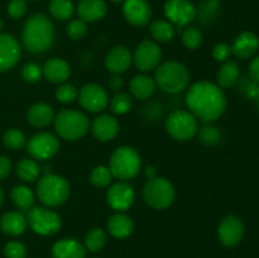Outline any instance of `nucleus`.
I'll return each mask as SVG.
<instances>
[{"mask_svg":"<svg viewBox=\"0 0 259 258\" xmlns=\"http://www.w3.org/2000/svg\"><path fill=\"white\" fill-rule=\"evenodd\" d=\"M257 108H258V111H259V99H258V100H257Z\"/></svg>","mask_w":259,"mask_h":258,"instance_id":"6e6d98bb","label":"nucleus"},{"mask_svg":"<svg viewBox=\"0 0 259 258\" xmlns=\"http://www.w3.org/2000/svg\"><path fill=\"white\" fill-rule=\"evenodd\" d=\"M123 14L129 24L143 27L151 20L152 8L148 0H124Z\"/></svg>","mask_w":259,"mask_h":258,"instance_id":"dca6fc26","label":"nucleus"},{"mask_svg":"<svg viewBox=\"0 0 259 258\" xmlns=\"http://www.w3.org/2000/svg\"><path fill=\"white\" fill-rule=\"evenodd\" d=\"M28 227L27 217L18 211H9L5 212L0 219V229L3 233L12 237H18L23 234Z\"/></svg>","mask_w":259,"mask_h":258,"instance_id":"393cba45","label":"nucleus"},{"mask_svg":"<svg viewBox=\"0 0 259 258\" xmlns=\"http://www.w3.org/2000/svg\"><path fill=\"white\" fill-rule=\"evenodd\" d=\"M2 29H3V20L2 18H0V33H2Z\"/></svg>","mask_w":259,"mask_h":258,"instance_id":"864d4df0","label":"nucleus"},{"mask_svg":"<svg viewBox=\"0 0 259 258\" xmlns=\"http://www.w3.org/2000/svg\"><path fill=\"white\" fill-rule=\"evenodd\" d=\"M156 85L168 94H180L190 85V72L186 66L177 61H167L156 68Z\"/></svg>","mask_w":259,"mask_h":258,"instance_id":"7ed1b4c3","label":"nucleus"},{"mask_svg":"<svg viewBox=\"0 0 259 258\" xmlns=\"http://www.w3.org/2000/svg\"><path fill=\"white\" fill-rule=\"evenodd\" d=\"M48 9L55 19L68 20L75 13V5L72 0H51Z\"/></svg>","mask_w":259,"mask_h":258,"instance_id":"2f4dec72","label":"nucleus"},{"mask_svg":"<svg viewBox=\"0 0 259 258\" xmlns=\"http://www.w3.org/2000/svg\"><path fill=\"white\" fill-rule=\"evenodd\" d=\"M196 136L199 137V141L207 147L215 146L222 139V133H220L219 128L211 123H205L204 126L199 128Z\"/></svg>","mask_w":259,"mask_h":258,"instance_id":"72a5a7b5","label":"nucleus"},{"mask_svg":"<svg viewBox=\"0 0 259 258\" xmlns=\"http://www.w3.org/2000/svg\"><path fill=\"white\" fill-rule=\"evenodd\" d=\"M113 175L109 167L96 166L90 174V181L96 187H106L111 184Z\"/></svg>","mask_w":259,"mask_h":258,"instance_id":"58836bf2","label":"nucleus"},{"mask_svg":"<svg viewBox=\"0 0 259 258\" xmlns=\"http://www.w3.org/2000/svg\"><path fill=\"white\" fill-rule=\"evenodd\" d=\"M108 12V7L104 0H80L77 4V14L85 23L98 22L103 19Z\"/></svg>","mask_w":259,"mask_h":258,"instance_id":"4be33fe9","label":"nucleus"},{"mask_svg":"<svg viewBox=\"0 0 259 258\" xmlns=\"http://www.w3.org/2000/svg\"><path fill=\"white\" fill-rule=\"evenodd\" d=\"M144 174H146L147 179L151 180V179H154V177H157V169L154 166H147L146 168H144Z\"/></svg>","mask_w":259,"mask_h":258,"instance_id":"3c124183","label":"nucleus"},{"mask_svg":"<svg viewBox=\"0 0 259 258\" xmlns=\"http://www.w3.org/2000/svg\"><path fill=\"white\" fill-rule=\"evenodd\" d=\"M106 244V233L101 228H94L85 238V248L90 252H99Z\"/></svg>","mask_w":259,"mask_h":258,"instance_id":"f704fd0d","label":"nucleus"},{"mask_svg":"<svg viewBox=\"0 0 259 258\" xmlns=\"http://www.w3.org/2000/svg\"><path fill=\"white\" fill-rule=\"evenodd\" d=\"M149 30H151L152 37L157 42L161 43L171 42L175 38V34H176V28H175V25L171 24L168 20L163 19L154 20L151 24V27H149Z\"/></svg>","mask_w":259,"mask_h":258,"instance_id":"c756f323","label":"nucleus"},{"mask_svg":"<svg viewBox=\"0 0 259 258\" xmlns=\"http://www.w3.org/2000/svg\"><path fill=\"white\" fill-rule=\"evenodd\" d=\"M108 230L114 238H123L129 237L134 230V223L131 217H128L124 212H115L111 215L108 220Z\"/></svg>","mask_w":259,"mask_h":258,"instance_id":"a878e982","label":"nucleus"},{"mask_svg":"<svg viewBox=\"0 0 259 258\" xmlns=\"http://www.w3.org/2000/svg\"><path fill=\"white\" fill-rule=\"evenodd\" d=\"M109 168L113 177L120 181H128L138 176L142 168L141 156L133 147H119L111 154Z\"/></svg>","mask_w":259,"mask_h":258,"instance_id":"423d86ee","label":"nucleus"},{"mask_svg":"<svg viewBox=\"0 0 259 258\" xmlns=\"http://www.w3.org/2000/svg\"><path fill=\"white\" fill-rule=\"evenodd\" d=\"M239 89L249 100H258L259 99V82L252 80L250 77L243 78L239 83Z\"/></svg>","mask_w":259,"mask_h":258,"instance_id":"37998d69","label":"nucleus"},{"mask_svg":"<svg viewBox=\"0 0 259 258\" xmlns=\"http://www.w3.org/2000/svg\"><path fill=\"white\" fill-rule=\"evenodd\" d=\"M55 25L42 13L30 15L24 23L22 32L23 46L32 53H45L55 45Z\"/></svg>","mask_w":259,"mask_h":258,"instance_id":"f03ea898","label":"nucleus"},{"mask_svg":"<svg viewBox=\"0 0 259 258\" xmlns=\"http://www.w3.org/2000/svg\"><path fill=\"white\" fill-rule=\"evenodd\" d=\"M10 197H12L13 202L17 207L20 210H29L34 206L35 196L32 189L24 185H18V186L13 187L12 192H10Z\"/></svg>","mask_w":259,"mask_h":258,"instance_id":"c85d7f7f","label":"nucleus"},{"mask_svg":"<svg viewBox=\"0 0 259 258\" xmlns=\"http://www.w3.org/2000/svg\"><path fill=\"white\" fill-rule=\"evenodd\" d=\"M111 2H114V3H120V2H124V0H111Z\"/></svg>","mask_w":259,"mask_h":258,"instance_id":"5fc2aeb1","label":"nucleus"},{"mask_svg":"<svg viewBox=\"0 0 259 258\" xmlns=\"http://www.w3.org/2000/svg\"><path fill=\"white\" fill-rule=\"evenodd\" d=\"M71 187L65 177L55 174H46L38 180L37 196L47 207H57L70 197Z\"/></svg>","mask_w":259,"mask_h":258,"instance_id":"20e7f679","label":"nucleus"},{"mask_svg":"<svg viewBox=\"0 0 259 258\" xmlns=\"http://www.w3.org/2000/svg\"><path fill=\"white\" fill-rule=\"evenodd\" d=\"M156 81L148 75H137L132 78L129 83V90H131L132 96L141 100L149 99L156 91Z\"/></svg>","mask_w":259,"mask_h":258,"instance_id":"bb28decb","label":"nucleus"},{"mask_svg":"<svg viewBox=\"0 0 259 258\" xmlns=\"http://www.w3.org/2000/svg\"><path fill=\"white\" fill-rule=\"evenodd\" d=\"M12 171V162L8 157L0 156V181L9 176Z\"/></svg>","mask_w":259,"mask_h":258,"instance_id":"de8ad7c7","label":"nucleus"},{"mask_svg":"<svg viewBox=\"0 0 259 258\" xmlns=\"http://www.w3.org/2000/svg\"><path fill=\"white\" fill-rule=\"evenodd\" d=\"M249 77L259 82V56L254 58L249 65Z\"/></svg>","mask_w":259,"mask_h":258,"instance_id":"09e8293b","label":"nucleus"},{"mask_svg":"<svg viewBox=\"0 0 259 258\" xmlns=\"http://www.w3.org/2000/svg\"><path fill=\"white\" fill-rule=\"evenodd\" d=\"M25 12H27V0H12L8 5V14L13 19L24 17Z\"/></svg>","mask_w":259,"mask_h":258,"instance_id":"a18cd8bd","label":"nucleus"},{"mask_svg":"<svg viewBox=\"0 0 259 258\" xmlns=\"http://www.w3.org/2000/svg\"><path fill=\"white\" fill-rule=\"evenodd\" d=\"M133 61V55L125 46H115L105 56V67L113 75L124 73Z\"/></svg>","mask_w":259,"mask_h":258,"instance_id":"a211bd4d","label":"nucleus"},{"mask_svg":"<svg viewBox=\"0 0 259 258\" xmlns=\"http://www.w3.org/2000/svg\"><path fill=\"white\" fill-rule=\"evenodd\" d=\"M143 199L147 205L153 209L163 210L174 204L176 191L168 180L157 176L146 182L143 187Z\"/></svg>","mask_w":259,"mask_h":258,"instance_id":"0eeeda50","label":"nucleus"},{"mask_svg":"<svg viewBox=\"0 0 259 258\" xmlns=\"http://www.w3.org/2000/svg\"><path fill=\"white\" fill-rule=\"evenodd\" d=\"M27 151L30 156L38 161L52 158L60 149V139L52 133L40 132L35 133L27 141Z\"/></svg>","mask_w":259,"mask_h":258,"instance_id":"9d476101","label":"nucleus"},{"mask_svg":"<svg viewBox=\"0 0 259 258\" xmlns=\"http://www.w3.org/2000/svg\"><path fill=\"white\" fill-rule=\"evenodd\" d=\"M18 177L24 182H33L35 180L39 179L40 175V167L34 159L30 158H23L19 163L17 164Z\"/></svg>","mask_w":259,"mask_h":258,"instance_id":"7c9ffc66","label":"nucleus"},{"mask_svg":"<svg viewBox=\"0 0 259 258\" xmlns=\"http://www.w3.org/2000/svg\"><path fill=\"white\" fill-rule=\"evenodd\" d=\"M55 119V111L51 105L46 103L33 104L27 113V120L35 128H46Z\"/></svg>","mask_w":259,"mask_h":258,"instance_id":"b1692460","label":"nucleus"},{"mask_svg":"<svg viewBox=\"0 0 259 258\" xmlns=\"http://www.w3.org/2000/svg\"><path fill=\"white\" fill-rule=\"evenodd\" d=\"M204 35L196 27H187L182 33V43L187 50H196L202 45Z\"/></svg>","mask_w":259,"mask_h":258,"instance_id":"4c0bfd02","label":"nucleus"},{"mask_svg":"<svg viewBox=\"0 0 259 258\" xmlns=\"http://www.w3.org/2000/svg\"><path fill=\"white\" fill-rule=\"evenodd\" d=\"M219 8L220 3L218 0H206V2H204L200 5L199 9H196V17L199 18L201 24L209 25L217 19Z\"/></svg>","mask_w":259,"mask_h":258,"instance_id":"473e14b6","label":"nucleus"},{"mask_svg":"<svg viewBox=\"0 0 259 258\" xmlns=\"http://www.w3.org/2000/svg\"><path fill=\"white\" fill-rule=\"evenodd\" d=\"M91 132L94 137L101 142L113 141L119 133V123L113 115L103 114L99 115L91 125Z\"/></svg>","mask_w":259,"mask_h":258,"instance_id":"aec40b11","label":"nucleus"},{"mask_svg":"<svg viewBox=\"0 0 259 258\" xmlns=\"http://www.w3.org/2000/svg\"><path fill=\"white\" fill-rule=\"evenodd\" d=\"M133 106V99L129 94L119 93L113 96L110 100V109L113 113L118 114V115H123L126 114Z\"/></svg>","mask_w":259,"mask_h":258,"instance_id":"e433bc0d","label":"nucleus"},{"mask_svg":"<svg viewBox=\"0 0 259 258\" xmlns=\"http://www.w3.org/2000/svg\"><path fill=\"white\" fill-rule=\"evenodd\" d=\"M108 85L113 91H119L124 85L123 78L120 77V75H113L110 78H109Z\"/></svg>","mask_w":259,"mask_h":258,"instance_id":"8fccbe9b","label":"nucleus"},{"mask_svg":"<svg viewBox=\"0 0 259 258\" xmlns=\"http://www.w3.org/2000/svg\"><path fill=\"white\" fill-rule=\"evenodd\" d=\"M3 204H4V191H3V189L0 187V207L3 206Z\"/></svg>","mask_w":259,"mask_h":258,"instance_id":"603ef678","label":"nucleus"},{"mask_svg":"<svg viewBox=\"0 0 259 258\" xmlns=\"http://www.w3.org/2000/svg\"><path fill=\"white\" fill-rule=\"evenodd\" d=\"M78 101L85 110L100 113L109 104V96L105 89L98 83H86L78 91Z\"/></svg>","mask_w":259,"mask_h":258,"instance_id":"f8f14e48","label":"nucleus"},{"mask_svg":"<svg viewBox=\"0 0 259 258\" xmlns=\"http://www.w3.org/2000/svg\"><path fill=\"white\" fill-rule=\"evenodd\" d=\"M161 60V48L156 42H152V40H143L142 43H139L133 56L136 67L143 72H148V71L158 67Z\"/></svg>","mask_w":259,"mask_h":258,"instance_id":"ddd939ff","label":"nucleus"},{"mask_svg":"<svg viewBox=\"0 0 259 258\" xmlns=\"http://www.w3.org/2000/svg\"><path fill=\"white\" fill-rule=\"evenodd\" d=\"M55 129L65 141H77L82 138L90 128V121L86 114L73 109H63L53 119Z\"/></svg>","mask_w":259,"mask_h":258,"instance_id":"39448f33","label":"nucleus"},{"mask_svg":"<svg viewBox=\"0 0 259 258\" xmlns=\"http://www.w3.org/2000/svg\"><path fill=\"white\" fill-rule=\"evenodd\" d=\"M66 33H67V35L72 40H80L88 33V24L83 20H81L80 18L78 19H73L68 23Z\"/></svg>","mask_w":259,"mask_h":258,"instance_id":"a19ab883","label":"nucleus"},{"mask_svg":"<svg viewBox=\"0 0 259 258\" xmlns=\"http://www.w3.org/2000/svg\"><path fill=\"white\" fill-rule=\"evenodd\" d=\"M56 99L62 104H71L78 98V90L72 83L63 82L57 88L55 93Z\"/></svg>","mask_w":259,"mask_h":258,"instance_id":"ea45409f","label":"nucleus"},{"mask_svg":"<svg viewBox=\"0 0 259 258\" xmlns=\"http://www.w3.org/2000/svg\"><path fill=\"white\" fill-rule=\"evenodd\" d=\"M22 48L13 35L0 33V72L14 67L20 60Z\"/></svg>","mask_w":259,"mask_h":258,"instance_id":"f3484780","label":"nucleus"},{"mask_svg":"<svg viewBox=\"0 0 259 258\" xmlns=\"http://www.w3.org/2000/svg\"><path fill=\"white\" fill-rule=\"evenodd\" d=\"M27 137L19 129H8L4 133V137H3V142H4L5 147L9 149H13V151H17V149H22L23 147L27 146Z\"/></svg>","mask_w":259,"mask_h":258,"instance_id":"c9c22d12","label":"nucleus"},{"mask_svg":"<svg viewBox=\"0 0 259 258\" xmlns=\"http://www.w3.org/2000/svg\"><path fill=\"white\" fill-rule=\"evenodd\" d=\"M106 200L114 210L124 211L133 205L134 200H136V192L128 182L119 181L109 187L108 192H106Z\"/></svg>","mask_w":259,"mask_h":258,"instance_id":"2eb2a0df","label":"nucleus"},{"mask_svg":"<svg viewBox=\"0 0 259 258\" xmlns=\"http://www.w3.org/2000/svg\"><path fill=\"white\" fill-rule=\"evenodd\" d=\"M86 248L73 238H65L52 247V258H85Z\"/></svg>","mask_w":259,"mask_h":258,"instance_id":"5701e85b","label":"nucleus"},{"mask_svg":"<svg viewBox=\"0 0 259 258\" xmlns=\"http://www.w3.org/2000/svg\"><path fill=\"white\" fill-rule=\"evenodd\" d=\"M4 254L7 258H25L27 248L20 242H9L5 245Z\"/></svg>","mask_w":259,"mask_h":258,"instance_id":"c03bdc74","label":"nucleus"},{"mask_svg":"<svg viewBox=\"0 0 259 258\" xmlns=\"http://www.w3.org/2000/svg\"><path fill=\"white\" fill-rule=\"evenodd\" d=\"M43 76V70L38 63L29 62L27 65H24L22 70V77L25 82L29 83H35L42 78Z\"/></svg>","mask_w":259,"mask_h":258,"instance_id":"79ce46f5","label":"nucleus"},{"mask_svg":"<svg viewBox=\"0 0 259 258\" xmlns=\"http://www.w3.org/2000/svg\"><path fill=\"white\" fill-rule=\"evenodd\" d=\"M232 55V46H229L228 43H218L212 48V57L219 62H225L229 60Z\"/></svg>","mask_w":259,"mask_h":258,"instance_id":"49530a36","label":"nucleus"},{"mask_svg":"<svg viewBox=\"0 0 259 258\" xmlns=\"http://www.w3.org/2000/svg\"><path fill=\"white\" fill-rule=\"evenodd\" d=\"M259 48V38L255 33L243 32L238 35L232 45V53L239 60L253 57Z\"/></svg>","mask_w":259,"mask_h":258,"instance_id":"6ab92c4d","label":"nucleus"},{"mask_svg":"<svg viewBox=\"0 0 259 258\" xmlns=\"http://www.w3.org/2000/svg\"><path fill=\"white\" fill-rule=\"evenodd\" d=\"M239 66L235 61L228 60L217 73V85L223 89L233 88L239 81Z\"/></svg>","mask_w":259,"mask_h":258,"instance_id":"cd10ccee","label":"nucleus"},{"mask_svg":"<svg viewBox=\"0 0 259 258\" xmlns=\"http://www.w3.org/2000/svg\"><path fill=\"white\" fill-rule=\"evenodd\" d=\"M197 8L190 0H167L164 4V15L175 27H187L196 18Z\"/></svg>","mask_w":259,"mask_h":258,"instance_id":"9b49d317","label":"nucleus"},{"mask_svg":"<svg viewBox=\"0 0 259 258\" xmlns=\"http://www.w3.org/2000/svg\"><path fill=\"white\" fill-rule=\"evenodd\" d=\"M27 222L30 229L39 235L56 234L62 225L60 215L47 206H33L28 210Z\"/></svg>","mask_w":259,"mask_h":258,"instance_id":"1a4fd4ad","label":"nucleus"},{"mask_svg":"<svg viewBox=\"0 0 259 258\" xmlns=\"http://www.w3.org/2000/svg\"><path fill=\"white\" fill-rule=\"evenodd\" d=\"M166 131L174 139L187 142L194 138L199 131V120L189 110L172 111L166 119Z\"/></svg>","mask_w":259,"mask_h":258,"instance_id":"6e6552de","label":"nucleus"},{"mask_svg":"<svg viewBox=\"0 0 259 258\" xmlns=\"http://www.w3.org/2000/svg\"><path fill=\"white\" fill-rule=\"evenodd\" d=\"M34 2H35V0H34Z\"/></svg>","mask_w":259,"mask_h":258,"instance_id":"4d7b16f0","label":"nucleus"},{"mask_svg":"<svg viewBox=\"0 0 259 258\" xmlns=\"http://www.w3.org/2000/svg\"><path fill=\"white\" fill-rule=\"evenodd\" d=\"M244 235V224L235 215H228L218 228V237L225 247H235L239 244Z\"/></svg>","mask_w":259,"mask_h":258,"instance_id":"4468645a","label":"nucleus"},{"mask_svg":"<svg viewBox=\"0 0 259 258\" xmlns=\"http://www.w3.org/2000/svg\"><path fill=\"white\" fill-rule=\"evenodd\" d=\"M186 105L197 120L212 123L218 120L227 109V96L222 88L210 81H199L187 88Z\"/></svg>","mask_w":259,"mask_h":258,"instance_id":"f257e3e1","label":"nucleus"},{"mask_svg":"<svg viewBox=\"0 0 259 258\" xmlns=\"http://www.w3.org/2000/svg\"><path fill=\"white\" fill-rule=\"evenodd\" d=\"M43 76L52 83H63L70 78L71 67L62 58H51L42 67Z\"/></svg>","mask_w":259,"mask_h":258,"instance_id":"412c9836","label":"nucleus"}]
</instances>
